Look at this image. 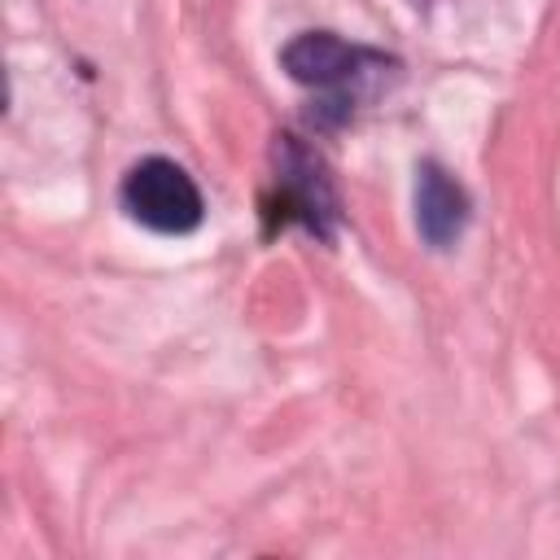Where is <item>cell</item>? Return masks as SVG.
Wrapping results in <instances>:
<instances>
[{"instance_id": "obj_3", "label": "cell", "mask_w": 560, "mask_h": 560, "mask_svg": "<svg viewBox=\"0 0 560 560\" xmlns=\"http://www.w3.org/2000/svg\"><path fill=\"white\" fill-rule=\"evenodd\" d=\"M468 223V192L464 184L442 171L438 162H420L416 166V228L433 249H446L459 241Z\"/></svg>"}, {"instance_id": "obj_1", "label": "cell", "mask_w": 560, "mask_h": 560, "mask_svg": "<svg viewBox=\"0 0 560 560\" xmlns=\"http://www.w3.org/2000/svg\"><path fill=\"white\" fill-rule=\"evenodd\" d=\"M280 66L289 70L293 83L302 88H315L324 92V109H337L350 114V105L385 74L394 70V61L385 52H372V48H359V44H346L341 35L332 31H302L284 44L280 52Z\"/></svg>"}, {"instance_id": "obj_2", "label": "cell", "mask_w": 560, "mask_h": 560, "mask_svg": "<svg viewBox=\"0 0 560 560\" xmlns=\"http://www.w3.org/2000/svg\"><path fill=\"white\" fill-rule=\"evenodd\" d=\"M118 197L136 223H144L149 232H162V236H184L206 219L201 188L171 158H140L122 175Z\"/></svg>"}]
</instances>
